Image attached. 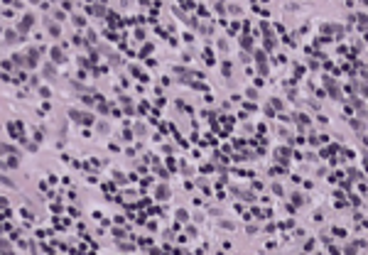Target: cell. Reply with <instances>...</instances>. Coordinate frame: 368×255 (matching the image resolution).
I'll use <instances>...</instances> for the list:
<instances>
[{"label": "cell", "mask_w": 368, "mask_h": 255, "mask_svg": "<svg viewBox=\"0 0 368 255\" xmlns=\"http://www.w3.org/2000/svg\"><path fill=\"white\" fill-rule=\"evenodd\" d=\"M71 118H76V120H81V123H86V125L91 123V115H89V113H76V110H71Z\"/></svg>", "instance_id": "obj_1"}, {"label": "cell", "mask_w": 368, "mask_h": 255, "mask_svg": "<svg viewBox=\"0 0 368 255\" xmlns=\"http://www.w3.org/2000/svg\"><path fill=\"white\" fill-rule=\"evenodd\" d=\"M327 86H329V91L334 93V98H341V91H339V86H336V84H331V79H327Z\"/></svg>", "instance_id": "obj_2"}, {"label": "cell", "mask_w": 368, "mask_h": 255, "mask_svg": "<svg viewBox=\"0 0 368 255\" xmlns=\"http://www.w3.org/2000/svg\"><path fill=\"white\" fill-rule=\"evenodd\" d=\"M167 194H169L167 187H160V189H157V199H167Z\"/></svg>", "instance_id": "obj_3"}, {"label": "cell", "mask_w": 368, "mask_h": 255, "mask_svg": "<svg viewBox=\"0 0 368 255\" xmlns=\"http://www.w3.org/2000/svg\"><path fill=\"white\" fill-rule=\"evenodd\" d=\"M255 62H260V64L265 62V54H263V52H260V49H258V52H255Z\"/></svg>", "instance_id": "obj_4"}, {"label": "cell", "mask_w": 368, "mask_h": 255, "mask_svg": "<svg viewBox=\"0 0 368 255\" xmlns=\"http://www.w3.org/2000/svg\"><path fill=\"white\" fill-rule=\"evenodd\" d=\"M52 57H54V62H62V52H59V49H54V52H52Z\"/></svg>", "instance_id": "obj_5"}, {"label": "cell", "mask_w": 368, "mask_h": 255, "mask_svg": "<svg viewBox=\"0 0 368 255\" xmlns=\"http://www.w3.org/2000/svg\"><path fill=\"white\" fill-rule=\"evenodd\" d=\"M240 44H243V47L248 49V47H250V37H243V39H240Z\"/></svg>", "instance_id": "obj_6"}]
</instances>
